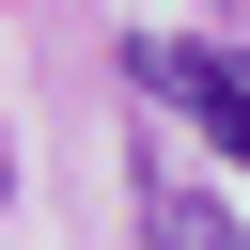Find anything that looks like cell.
Segmentation results:
<instances>
[{
  "instance_id": "1",
  "label": "cell",
  "mask_w": 250,
  "mask_h": 250,
  "mask_svg": "<svg viewBox=\"0 0 250 250\" xmlns=\"http://www.w3.org/2000/svg\"><path fill=\"white\" fill-rule=\"evenodd\" d=\"M125 78H141L172 125H203L219 156H250V47H203V31H141V47H125Z\"/></svg>"
},
{
  "instance_id": "2",
  "label": "cell",
  "mask_w": 250,
  "mask_h": 250,
  "mask_svg": "<svg viewBox=\"0 0 250 250\" xmlns=\"http://www.w3.org/2000/svg\"><path fill=\"white\" fill-rule=\"evenodd\" d=\"M156 250H250V234H234L219 203H188V188H172V203H156Z\"/></svg>"
}]
</instances>
